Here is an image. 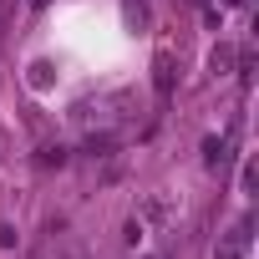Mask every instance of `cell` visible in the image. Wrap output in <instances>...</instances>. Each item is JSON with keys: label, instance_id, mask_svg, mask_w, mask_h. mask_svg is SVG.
I'll list each match as a JSON object with an SVG mask.
<instances>
[{"label": "cell", "instance_id": "cell-1", "mask_svg": "<svg viewBox=\"0 0 259 259\" xmlns=\"http://www.w3.org/2000/svg\"><path fill=\"white\" fill-rule=\"evenodd\" d=\"M213 259H249V224H239L224 244H219V254Z\"/></svg>", "mask_w": 259, "mask_h": 259}, {"label": "cell", "instance_id": "cell-2", "mask_svg": "<svg viewBox=\"0 0 259 259\" xmlns=\"http://www.w3.org/2000/svg\"><path fill=\"white\" fill-rule=\"evenodd\" d=\"M153 71H158V76H153V87H158V97H168V92H173V56H168V51H158V61H153Z\"/></svg>", "mask_w": 259, "mask_h": 259}, {"label": "cell", "instance_id": "cell-3", "mask_svg": "<svg viewBox=\"0 0 259 259\" xmlns=\"http://www.w3.org/2000/svg\"><path fill=\"white\" fill-rule=\"evenodd\" d=\"M203 163H208V168H224V163H229V138H208V143H203Z\"/></svg>", "mask_w": 259, "mask_h": 259}, {"label": "cell", "instance_id": "cell-4", "mask_svg": "<svg viewBox=\"0 0 259 259\" xmlns=\"http://www.w3.org/2000/svg\"><path fill=\"white\" fill-rule=\"evenodd\" d=\"M51 163L61 168V163H66V148H41V168H51Z\"/></svg>", "mask_w": 259, "mask_h": 259}, {"label": "cell", "instance_id": "cell-5", "mask_svg": "<svg viewBox=\"0 0 259 259\" xmlns=\"http://www.w3.org/2000/svg\"><path fill=\"white\" fill-rule=\"evenodd\" d=\"M229 61H234V51H229V46H219V51H213V71H229Z\"/></svg>", "mask_w": 259, "mask_h": 259}, {"label": "cell", "instance_id": "cell-6", "mask_svg": "<svg viewBox=\"0 0 259 259\" xmlns=\"http://www.w3.org/2000/svg\"><path fill=\"white\" fill-rule=\"evenodd\" d=\"M31 81H36V87H46V81H51V66H46V61H36V66H31Z\"/></svg>", "mask_w": 259, "mask_h": 259}, {"label": "cell", "instance_id": "cell-7", "mask_svg": "<svg viewBox=\"0 0 259 259\" xmlns=\"http://www.w3.org/2000/svg\"><path fill=\"white\" fill-rule=\"evenodd\" d=\"M16 244V234H11V224H0V249H11Z\"/></svg>", "mask_w": 259, "mask_h": 259}, {"label": "cell", "instance_id": "cell-8", "mask_svg": "<svg viewBox=\"0 0 259 259\" xmlns=\"http://www.w3.org/2000/svg\"><path fill=\"white\" fill-rule=\"evenodd\" d=\"M31 6H46V0H31Z\"/></svg>", "mask_w": 259, "mask_h": 259}]
</instances>
